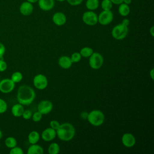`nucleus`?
Returning a JSON list of instances; mask_svg holds the SVG:
<instances>
[{
	"label": "nucleus",
	"mask_w": 154,
	"mask_h": 154,
	"mask_svg": "<svg viewBox=\"0 0 154 154\" xmlns=\"http://www.w3.org/2000/svg\"><path fill=\"white\" fill-rule=\"evenodd\" d=\"M53 103L51 100H43L39 102L37 105V111L43 115L50 113L53 109Z\"/></svg>",
	"instance_id": "9d476101"
},
{
	"label": "nucleus",
	"mask_w": 154,
	"mask_h": 154,
	"mask_svg": "<svg viewBox=\"0 0 154 154\" xmlns=\"http://www.w3.org/2000/svg\"><path fill=\"white\" fill-rule=\"evenodd\" d=\"M57 137V132L56 130L52 129V128H47L45 129L42 134L41 138L45 141L49 142L52 141Z\"/></svg>",
	"instance_id": "f8f14e48"
},
{
	"label": "nucleus",
	"mask_w": 154,
	"mask_h": 154,
	"mask_svg": "<svg viewBox=\"0 0 154 154\" xmlns=\"http://www.w3.org/2000/svg\"><path fill=\"white\" fill-rule=\"evenodd\" d=\"M87 119L91 125L94 126H101L105 121V115L99 109H93L87 114Z\"/></svg>",
	"instance_id": "7ed1b4c3"
},
{
	"label": "nucleus",
	"mask_w": 154,
	"mask_h": 154,
	"mask_svg": "<svg viewBox=\"0 0 154 154\" xmlns=\"http://www.w3.org/2000/svg\"><path fill=\"white\" fill-rule=\"evenodd\" d=\"M93 49L90 48V47H88V46H85L82 48L81 50H80V54L82 56V57H84V58H88L93 53Z\"/></svg>",
	"instance_id": "5701e85b"
},
{
	"label": "nucleus",
	"mask_w": 154,
	"mask_h": 154,
	"mask_svg": "<svg viewBox=\"0 0 154 154\" xmlns=\"http://www.w3.org/2000/svg\"><path fill=\"white\" fill-rule=\"evenodd\" d=\"M81 58H82V56L81 55L80 53L78 52H73L70 56V59L73 63H76L79 62L81 60Z\"/></svg>",
	"instance_id": "bb28decb"
},
{
	"label": "nucleus",
	"mask_w": 154,
	"mask_h": 154,
	"mask_svg": "<svg viewBox=\"0 0 154 154\" xmlns=\"http://www.w3.org/2000/svg\"><path fill=\"white\" fill-rule=\"evenodd\" d=\"M98 23L102 25H107L112 22L114 14L111 10H102L98 15Z\"/></svg>",
	"instance_id": "0eeeda50"
},
{
	"label": "nucleus",
	"mask_w": 154,
	"mask_h": 154,
	"mask_svg": "<svg viewBox=\"0 0 154 154\" xmlns=\"http://www.w3.org/2000/svg\"><path fill=\"white\" fill-rule=\"evenodd\" d=\"M7 103L2 99L0 98V114H3L7 110Z\"/></svg>",
	"instance_id": "c85d7f7f"
},
{
	"label": "nucleus",
	"mask_w": 154,
	"mask_h": 154,
	"mask_svg": "<svg viewBox=\"0 0 154 154\" xmlns=\"http://www.w3.org/2000/svg\"><path fill=\"white\" fill-rule=\"evenodd\" d=\"M113 4L115 5H119L123 2V0H110Z\"/></svg>",
	"instance_id": "e433bc0d"
},
{
	"label": "nucleus",
	"mask_w": 154,
	"mask_h": 154,
	"mask_svg": "<svg viewBox=\"0 0 154 154\" xmlns=\"http://www.w3.org/2000/svg\"><path fill=\"white\" fill-rule=\"evenodd\" d=\"M33 11V4H31L26 1L23 2L19 7V11L23 16H29L32 13Z\"/></svg>",
	"instance_id": "4468645a"
},
{
	"label": "nucleus",
	"mask_w": 154,
	"mask_h": 154,
	"mask_svg": "<svg viewBox=\"0 0 154 154\" xmlns=\"http://www.w3.org/2000/svg\"><path fill=\"white\" fill-rule=\"evenodd\" d=\"M128 31V26H126L121 23L116 25L112 28L111 31V35L116 40H121L124 39L127 36Z\"/></svg>",
	"instance_id": "20e7f679"
},
{
	"label": "nucleus",
	"mask_w": 154,
	"mask_h": 154,
	"mask_svg": "<svg viewBox=\"0 0 154 154\" xmlns=\"http://www.w3.org/2000/svg\"><path fill=\"white\" fill-rule=\"evenodd\" d=\"M57 136L63 141L72 140L75 135V128L72 124L65 122L60 124V127L56 130Z\"/></svg>",
	"instance_id": "f03ea898"
},
{
	"label": "nucleus",
	"mask_w": 154,
	"mask_h": 154,
	"mask_svg": "<svg viewBox=\"0 0 154 154\" xmlns=\"http://www.w3.org/2000/svg\"><path fill=\"white\" fill-rule=\"evenodd\" d=\"M33 85L38 90H42L45 89L48 85L47 77L42 73L36 75L33 78Z\"/></svg>",
	"instance_id": "6e6552de"
},
{
	"label": "nucleus",
	"mask_w": 154,
	"mask_h": 154,
	"mask_svg": "<svg viewBox=\"0 0 154 154\" xmlns=\"http://www.w3.org/2000/svg\"><path fill=\"white\" fill-rule=\"evenodd\" d=\"M118 12H119V14L123 17L128 16L131 12V8H130L129 5L126 4L123 2L119 4L118 7Z\"/></svg>",
	"instance_id": "6ab92c4d"
},
{
	"label": "nucleus",
	"mask_w": 154,
	"mask_h": 154,
	"mask_svg": "<svg viewBox=\"0 0 154 154\" xmlns=\"http://www.w3.org/2000/svg\"><path fill=\"white\" fill-rule=\"evenodd\" d=\"M11 79L14 83H18L22 80L23 75L20 72H19V71L14 72V73H12L11 76Z\"/></svg>",
	"instance_id": "393cba45"
},
{
	"label": "nucleus",
	"mask_w": 154,
	"mask_h": 154,
	"mask_svg": "<svg viewBox=\"0 0 154 154\" xmlns=\"http://www.w3.org/2000/svg\"><path fill=\"white\" fill-rule=\"evenodd\" d=\"M37 3L38 7L45 11L51 10L55 6V0H38Z\"/></svg>",
	"instance_id": "2eb2a0df"
},
{
	"label": "nucleus",
	"mask_w": 154,
	"mask_h": 154,
	"mask_svg": "<svg viewBox=\"0 0 154 154\" xmlns=\"http://www.w3.org/2000/svg\"><path fill=\"white\" fill-rule=\"evenodd\" d=\"M122 143L126 147L131 148L135 146L136 143V138L132 134L126 132L123 134L122 137Z\"/></svg>",
	"instance_id": "9b49d317"
},
{
	"label": "nucleus",
	"mask_w": 154,
	"mask_h": 154,
	"mask_svg": "<svg viewBox=\"0 0 154 154\" xmlns=\"http://www.w3.org/2000/svg\"><path fill=\"white\" fill-rule=\"evenodd\" d=\"M2 137H3L2 132V131L0 130V140H1V138H2Z\"/></svg>",
	"instance_id": "79ce46f5"
},
{
	"label": "nucleus",
	"mask_w": 154,
	"mask_h": 154,
	"mask_svg": "<svg viewBox=\"0 0 154 154\" xmlns=\"http://www.w3.org/2000/svg\"><path fill=\"white\" fill-rule=\"evenodd\" d=\"M42 117H43V114L40 112L37 111L32 114L31 118H32L33 122H38L42 120Z\"/></svg>",
	"instance_id": "cd10ccee"
},
{
	"label": "nucleus",
	"mask_w": 154,
	"mask_h": 154,
	"mask_svg": "<svg viewBox=\"0 0 154 154\" xmlns=\"http://www.w3.org/2000/svg\"><path fill=\"white\" fill-rule=\"evenodd\" d=\"M15 84L11 78H5L0 80V91L7 94L11 93L15 87Z\"/></svg>",
	"instance_id": "1a4fd4ad"
},
{
	"label": "nucleus",
	"mask_w": 154,
	"mask_h": 154,
	"mask_svg": "<svg viewBox=\"0 0 154 154\" xmlns=\"http://www.w3.org/2000/svg\"><path fill=\"white\" fill-rule=\"evenodd\" d=\"M123 2L126 4L130 5L131 4V2H132V0H123Z\"/></svg>",
	"instance_id": "ea45409f"
},
{
	"label": "nucleus",
	"mask_w": 154,
	"mask_h": 154,
	"mask_svg": "<svg viewBox=\"0 0 154 154\" xmlns=\"http://www.w3.org/2000/svg\"><path fill=\"white\" fill-rule=\"evenodd\" d=\"M38 0H26V1L31 3V4H34V3H36L38 2Z\"/></svg>",
	"instance_id": "a19ab883"
},
{
	"label": "nucleus",
	"mask_w": 154,
	"mask_h": 154,
	"mask_svg": "<svg viewBox=\"0 0 154 154\" xmlns=\"http://www.w3.org/2000/svg\"><path fill=\"white\" fill-rule=\"evenodd\" d=\"M7 69V63L2 58L0 59V72L5 71Z\"/></svg>",
	"instance_id": "2f4dec72"
},
{
	"label": "nucleus",
	"mask_w": 154,
	"mask_h": 154,
	"mask_svg": "<svg viewBox=\"0 0 154 154\" xmlns=\"http://www.w3.org/2000/svg\"><path fill=\"white\" fill-rule=\"evenodd\" d=\"M122 23L124 25L126 26H128L129 25V23H130V20L127 18H125V19H123V20L122 22Z\"/></svg>",
	"instance_id": "c9c22d12"
},
{
	"label": "nucleus",
	"mask_w": 154,
	"mask_h": 154,
	"mask_svg": "<svg viewBox=\"0 0 154 154\" xmlns=\"http://www.w3.org/2000/svg\"><path fill=\"white\" fill-rule=\"evenodd\" d=\"M32 114V113L31 110H29V109H25V110H24V111H23V112L22 114V117L24 119H25V120H29V119H30L31 118Z\"/></svg>",
	"instance_id": "7c9ffc66"
},
{
	"label": "nucleus",
	"mask_w": 154,
	"mask_h": 154,
	"mask_svg": "<svg viewBox=\"0 0 154 154\" xmlns=\"http://www.w3.org/2000/svg\"><path fill=\"white\" fill-rule=\"evenodd\" d=\"M35 96V92L31 87L22 85L18 88L16 98L18 103L23 105H29L33 102Z\"/></svg>",
	"instance_id": "f257e3e1"
},
{
	"label": "nucleus",
	"mask_w": 154,
	"mask_h": 154,
	"mask_svg": "<svg viewBox=\"0 0 154 154\" xmlns=\"http://www.w3.org/2000/svg\"><path fill=\"white\" fill-rule=\"evenodd\" d=\"M72 61L70 57L66 55L61 56L58 61V64L60 67L64 69H68L71 67L72 65Z\"/></svg>",
	"instance_id": "dca6fc26"
},
{
	"label": "nucleus",
	"mask_w": 154,
	"mask_h": 154,
	"mask_svg": "<svg viewBox=\"0 0 154 154\" xmlns=\"http://www.w3.org/2000/svg\"><path fill=\"white\" fill-rule=\"evenodd\" d=\"M43 148L37 143L31 144L27 150V154H43Z\"/></svg>",
	"instance_id": "a211bd4d"
},
{
	"label": "nucleus",
	"mask_w": 154,
	"mask_h": 154,
	"mask_svg": "<svg viewBox=\"0 0 154 154\" xmlns=\"http://www.w3.org/2000/svg\"><path fill=\"white\" fill-rule=\"evenodd\" d=\"M67 3L72 6H77L80 5L83 0H66Z\"/></svg>",
	"instance_id": "72a5a7b5"
},
{
	"label": "nucleus",
	"mask_w": 154,
	"mask_h": 154,
	"mask_svg": "<svg viewBox=\"0 0 154 154\" xmlns=\"http://www.w3.org/2000/svg\"><path fill=\"white\" fill-rule=\"evenodd\" d=\"M9 153L10 154H23V151L21 147L16 146L13 148H11Z\"/></svg>",
	"instance_id": "c756f323"
},
{
	"label": "nucleus",
	"mask_w": 154,
	"mask_h": 154,
	"mask_svg": "<svg viewBox=\"0 0 154 154\" xmlns=\"http://www.w3.org/2000/svg\"><path fill=\"white\" fill-rule=\"evenodd\" d=\"M17 140L13 137H8L5 140V145L7 147L11 149L17 146Z\"/></svg>",
	"instance_id": "b1692460"
},
{
	"label": "nucleus",
	"mask_w": 154,
	"mask_h": 154,
	"mask_svg": "<svg viewBox=\"0 0 154 154\" xmlns=\"http://www.w3.org/2000/svg\"><path fill=\"white\" fill-rule=\"evenodd\" d=\"M0 147H1V144H0Z\"/></svg>",
	"instance_id": "c03bdc74"
},
{
	"label": "nucleus",
	"mask_w": 154,
	"mask_h": 154,
	"mask_svg": "<svg viewBox=\"0 0 154 154\" xmlns=\"http://www.w3.org/2000/svg\"><path fill=\"white\" fill-rule=\"evenodd\" d=\"M49 125L51 128L55 130H57L60 127V123L56 120H52L49 122Z\"/></svg>",
	"instance_id": "473e14b6"
},
{
	"label": "nucleus",
	"mask_w": 154,
	"mask_h": 154,
	"mask_svg": "<svg viewBox=\"0 0 154 154\" xmlns=\"http://www.w3.org/2000/svg\"><path fill=\"white\" fill-rule=\"evenodd\" d=\"M99 0H87L85 2V7L88 10L94 11L99 8Z\"/></svg>",
	"instance_id": "412c9836"
},
{
	"label": "nucleus",
	"mask_w": 154,
	"mask_h": 154,
	"mask_svg": "<svg viewBox=\"0 0 154 154\" xmlns=\"http://www.w3.org/2000/svg\"><path fill=\"white\" fill-rule=\"evenodd\" d=\"M113 4L110 0H102L100 4L102 10H111Z\"/></svg>",
	"instance_id": "a878e982"
},
{
	"label": "nucleus",
	"mask_w": 154,
	"mask_h": 154,
	"mask_svg": "<svg viewBox=\"0 0 154 154\" xmlns=\"http://www.w3.org/2000/svg\"><path fill=\"white\" fill-rule=\"evenodd\" d=\"M40 138V135L37 131H32L30 132L28 135V140L31 144L37 143Z\"/></svg>",
	"instance_id": "aec40b11"
},
{
	"label": "nucleus",
	"mask_w": 154,
	"mask_h": 154,
	"mask_svg": "<svg viewBox=\"0 0 154 154\" xmlns=\"http://www.w3.org/2000/svg\"><path fill=\"white\" fill-rule=\"evenodd\" d=\"M88 58L89 66L91 69L94 70H98L103 66L104 58L100 53L93 52V53Z\"/></svg>",
	"instance_id": "39448f33"
},
{
	"label": "nucleus",
	"mask_w": 154,
	"mask_h": 154,
	"mask_svg": "<svg viewBox=\"0 0 154 154\" xmlns=\"http://www.w3.org/2000/svg\"><path fill=\"white\" fill-rule=\"evenodd\" d=\"M5 53V47L3 43L0 42V59L2 58Z\"/></svg>",
	"instance_id": "f704fd0d"
},
{
	"label": "nucleus",
	"mask_w": 154,
	"mask_h": 154,
	"mask_svg": "<svg viewBox=\"0 0 154 154\" xmlns=\"http://www.w3.org/2000/svg\"><path fill=\"white\" fill-rule=\"evenodd\" d=\"M60 151V147L57 143H52L49 144L48 152L49 154H58Z\"/></svg>",
	"instance_id": "4be33fe9"
},
{
	"label": "nucleus",
	"mask_w": 154,
	"mask_h": 154,
	"mask_svg": "<svg viewBox=\"0 0 154 154\" xmlns=\"http://www.w3.org/2000/svg\"><path fill=\"white\" fill-rule=\"evenodd\" d=\"M52 20L53 23L55 25L58 26H61L64 25L66 23L67 17L64 13L61 11H57L53 14L52 17Z\"/></svg>",
	"instance_id": "ddd939ff"
},
{
	"label": "nucleus",
	"mask_w": 154,
	"mask_h": 154,
	"mask_svg": "<svg viewBox=\"0 0 154 154\" xmlns=\"http://www.w3.org/2000/svg\"><path fill=\"white\" fill-rule=\"evenodd\" d=\"M56 1H57L58 2H63V1H65L66 0H56Z\"/></svg>",
	"instance_id": "37998d69"
},
{
	"label": "nucleus",
	"mask_w": 154,
	"mask_h": 154,
	"mask_svg": "<svg viewBox=\"0 0 154 154\" xmlns=\"http://www.w3.org/2000/svg\"><path fill=\"white\" fill-rule=\"evenodd\" d=\"M153 71H154L153 69H152L150 70V72H149V75H150V76L151 77L152 79H153Z\"/></svg>",
	"instance_id": "58836bf2"
},
{
	"label": "nucleus",
	"mask_w": 154,
	"mask_h": 154,
	"mask_svg": "<svg viewBox=\"0 0 154 154\" xmlns=\"http://www.w3.org/2000/svg\"><path fill=\"white\" fill-rule=\"evenodd\" d=\"M82 20L87 25L94 26L98 23L97 14L94 11H86L82 14Z\"/></svg>",
	"instance_id": "423d86ee"
},
{
	"label": "nucleus",
	"mask_w": 154,
	"mask_h": 154,
	"mask_svg": "<svg viewBox=\"0 0 154 154\" xmlns=\"http://www.w3.org/2000/svg\"><path fill=\"white\" fill-rule=\"evenodd\" d=\"M149 32L152 37L154 36V26H151V28L149 29Z\"/></svg>",
	"instance_id": "4c0bfd02"
},
{
	"label": "nucleus",
	"mask_w": 154,
	"mask_h": 154,
	"mask_svg": "<svg viewBox=\"0 0 154 154\" xmlns=\"http://www.w3.org/2000/svg\"><path fill=\"white\" fill-rule=\"evenodd\" d=\"M24 110L25 109L23 105L18 103L13 105V106L11 107V111L14 117H22Z\"/></svg>",
	"instance_id": "f3484780"
}]
</instances>
